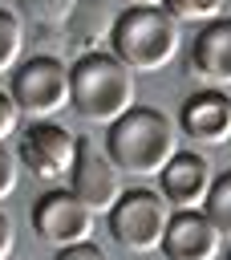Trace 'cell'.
<instances>
[{
	"instance_id": "cell-1",
	"label": "cell",
	"mask_w": 231,
	"mask_h": 260,
	"mask_svg": "<svg viewBox=\"0 0 231 260\" xmlns=\"http://www.w3.org/2000/svg\"><path fill=\"white\" fill-rule=\"evenodd\" d=\"M105 150H109V158L122 167V175L154 179V175L174 158V150H178V126H174L170 114L134 102L122 118L109 122Z\"/></svg>"
},
{
	"instance_id": "cell-2",
	"label": "cell",
	"mask_w": 231,
	"mask_h": 260,
	"mask_svg": "<svg viewBox=\"0 0 231 260\" xmlns=\"http://www.w3.org/2000/svg\"><path fill=\"white\" fill-rule=\"evenodd\" d=\"M138 89H134V69L118 57V53H81L69 65V106L93 122V126H109L113 118H122L134 106Z\"/></svg>"
},
{
	"instance_id": "cell-3",
	"label": "cell",
	"mask_w": 231,
	"mask_h": 260,
	"mask_svg": "<svg viewBox=\"0 0 231 260\" xmlns=\"http://www.w3.org/2000/svg\"><path fill=\"white\" fill-rule=\"evenodd\" d=\"M109 45L134 73H162L178 57L182 32L162 4H146V8H122V16H113Z\"/></svg>"
},
{
	"instance_id": "cell-4",
	"label": "cell",
	"mask_w": 231,
	"mask_h": 260,
	"mask_svg": "<svg viewBox=\"0 0 231 260\" xmlns=\"http://www.w3.org/2000/svg\"><path fill=\"white\" fill-rule=\"evenodd\" d=\"M109 219V236L130 248V252H158L166 223H170V203L162 199V191H122V199L105 211Z\"/></svg>"
},
{
	"instance_id": "cell-5",
	"label": "cell",
	"mask_w": 231,
	"mask_h": 260,
	"mask_svg": "<svg viewBox=\"0 0 231 260\" xmlns=\"http://www.w3.org/2000/svg\"><path fill=\"white\" fill-rule=\"evenodd\" d=\"M12 98L20 114L53 118L69 106V65L57 57H28L12 69Z\"/></svg>"
},
{
	"instance_id": "cell-6",
	"label": "cell",
	"mask_w": 231,
	"mask_h": 260,
	"mask_svg": "<svg viewBox=\"0 0 231 260\" xmlns=\"http://www.w3.org/2000/svg\"><path fill=\"white\" fill-rule=\"evenodd\" d=\"M73 195L93 211V215H105L118 199H122V167L109 158V150L101 142H89V138H77V158H73Z\"/></svg>"
},
{
	"instance_id": "cell-7",
	"label": "cell",
	"mask_w": 231,
	"mask_h": 260,
	"mask_svg": "<svg viewBox=\"0 0 231 260\" xmlns=\"http://www.w3.org/2000/svg\"><path fill=\"white\" fill-rule=\"evenodd\" d=\"M16 158L24 162V171H28V175L57 183V179H69V171H73V158H77V138H73L65 126L36 118L28 130H20Z\"/></svg>"
},
{
	"instance_id": "cell-8",
	"label": "cell",
	"mask_w": 231,
	"mask_h": 260,
	"mask_svg": "<svg viewBox=\"0 0 231 260\" xmlns=\"http://www.w3.org/2000/svg\"><path fill=\"white\" fill-rule=\"evenodd\" d=\"M32 232L41 244L53 248H69L93 236V211L73 195V191H45L32 203Z\"/></svg>"
},
{
	"instance_id": "cell-9",
	"label": "cell",
	"mask_w": 231,
	"mask_h": 260,
	"mask_svg": "<svg viewBox=\"0 0 231 260\" xmlns=\"http://www.w3.org/2000/svg\"><path fill=\"white\" fill-rule=\"evenodd\" d=\"M219 248H223V236L207 219V211L178 207V211H170V223H166L158 252H166V260H219Z\"/></svg>"
},
{
	"instance_id": "cell-10",
	"label": "cell",
	"mask_w": 231,
	"mask_h": 260,
	"mask_svg": "<svg viewBox=\"0 0 231 260\" xmlns=\"http://www.w3.org/2000/svg\"><path fill=\"white\" fill-rule=\"evenodd\" d=\"M178 134H186L199 146H223L231 142V98L223 89H199L178 110Z\"/></svg>"
},
{
	"instance_id": "cell-11",
	"label": "cell",
	"mask_w": 231,
	"mask_h": 260,
	"mask_svg": "<svg viewBox=\"0 0 231 260\" xmlns=\"http://www.w3.org/2000/svg\"><path fill=\"white\" fill-rule=\"evenodd\" d=\"M211 162L195 150H174V158L158 171V187H162V199L170 203V211L178 207H203L207 191H211Z\"/></svg>"
},
{
	"instance_id": "cell-12",
	"label": "cell",
	"mask_w": 231,
	"mask_h": 260,
	"mask_svg": "<svg viewBox=\"0 0 231 260\" xmlns=\"http://www.w3.org/2000/svg\"><path fill=\"white\" fill-rule=\"evenodd\" d=\"M190 73L207 81L211 89L231 85V16H215L199 24L190 41Z\"/></svg>"
},
{
	"instance_id": "cell-13",
	"label": "cell",
	"mask_w": 231,
	"mask_h": 260,
	"mask_svg": "<svg viewBox=\"0 0 231 260\" xmlns=\"http://www.w3.org/2000/svg\"><path fill=\"white\" fill-rule=\"evenodd\" d=\"M69 24H73V45H81L85 53H97L93 45H97V41H105V37L113 32V20L105 16L101 0H77V8H73V16H69Z\"/></svg>"
},
{
	"instance_id": "cell-14",
	"label": "cell",
	"mask_w": 231,
	"mask_h": 260,
	"mask_svg": "<svg viewBox=\"0 0 231 260\" xmlns=\"http://www.w3.org/2000/svg\"><path fill=\"white\" fill-rule=\"evenodd\" d=\"M24 53V24L12 8H0V77H8L20 65Z\"/></svg>"
},
{
	"instance_id": "cell-15",
	"label": "cell",
	"mask_w": 231,
	"mask_h": 260,
	"mask_svg": "<svg viewBox=\"0 0 231 260\" xmlns=\"http://www.w3.org/2000/svg\"><path fill=\"white\" fill-rule=\"evenodd\" d=\"M203 211L219 228V236H231V171H223V175L211 179V191L203 199Z\"/></svg>"
},
{
	"instance_id": "cell-16",
	"label": "cell",
	"mask_w": 231,
	"mask_h": 260,
	"mask_svg": "<svg viewBox=\"0 0 231 260\" xmlns=\"http://www.w3.org/2000/svg\"><path fill=\"white\" fill-rule=\"evenodd\" d=\"M162 8L182 24H207V20H215V16H223V8H227V0H162Z\"/></svg>"
},
{
	"instance_id": "cell-17",
	"label": "cell",
	"mask_w": 231,
	"mask_h": 260,
	"mask_svg": "<svg viewBox=\"0 0 231 260\" xmlns=\"http://www.w3.org/2000/svg\"><path fill=\"white\" fill-rule=\"evenodd\" d=\"M20 8L41 24H65L77 8V0H20Z\"/></svg>"
},
{
	"instance_id": "cell-18",
	"label": "cell",
	"mask_w": 231,
	"mask_h": 260,
	"mask_svg": "<svg viewBox=\"0 0 231 260\" xmlns=\"http://www.w3.org/2000/svg\"><path fill=\"white\" fill-rule=\"evenodd\" d=\"M20 183V158L8 150V142H0V199H8Z\"/></svg>"
},
{
	"instance_id": "cell-19",
	"label": "cell",
	"mask_w": 231,
	"mask_h": 260,
	"mask_svg": "<svg viewBox=\"0 0 231 260\" xmlns=\"http://www.w3.org/2000/svg\"><path fill=\"white\" fill-rule=\"evenodd\" d=\"M16 130H20V106H16L12 93L0 89V142H8Z\"/></svg>"
},
{
	"instance_id": "cell-20",
	"label": "cell",
	"mask_w": 231,
	"mask_h": 260,
	"mask_svg": "<svg viewBox=\"0 0 231 260\" xmlns=\"http://www.w3.org/2000/svg\"><path fill=\"white\" fill-rule=\"evenodd\" d=\"M57 260H109L93 240H81V244H69V248H57Z\"/></svg>"
},
{
	"instance_id": "cell-21",
	"label": "cell",
	"mask_w": 231,
	"mask_h": 260,
	"mask_svg": "<svg viewBox=\"0 0 231 260\" xmlns=\"http://www.w3.org/2000/svg\"><path fill=\"white\" fill-rule=\"evenodd\" d=\"M12 248H16V228H12V219L0 211V260H8Z\"/></svg>"
},
{
	"instance_id": "cell-22",
	"label": "cell",
	"mask_w": 231,
	"mask_h": 260,
	"mask_svg": "<svg viewBox=\"0 0 231 260\" xmlns=\"http://www.w3.org/2000/svg\"><path fill=\"white\" fill-rule=\"evenodd\" d=\"M126 8H146V4H162V0H122Z\"/></svg>"
},
{
	"instance_id": "cell-23",
	"label": "cell",
	"mask_w": 231,
	"mask_h": 260,
	"mask_svg": "<svg viewBox=\"0 0 231 260\" xmlns=\"http://www.w3.org/2000/svg\"><path fill=\"white\" fill-rule=\"evenodd\" d=\"M223 260H231V248H227V256H223Z\"/></svg>"
},
{
	"instance_id": "cell-24",
	"label": "cell",
	"mask_w": 231,
	"mask_h": 260,
	"mask_svg": "<svg viewBox=\"0 0 231 260\" xmlns=\"http://www.w3.org/2000/svg\"><path fill=\"white\" fill-rule=\"evenodd\" d=\"M8 260H12V256H8Z\"/></svg>"
}]
</instances>
